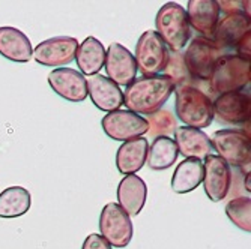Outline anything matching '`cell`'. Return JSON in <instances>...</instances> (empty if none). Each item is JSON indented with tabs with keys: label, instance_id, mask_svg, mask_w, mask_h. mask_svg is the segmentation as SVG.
<instances>
[{
	"label": "cell",
	"instance_id": "obj_4",
	"mask_svg": "<svg viewBox=\"0 0 251 249\" xmlns=\"http://www.w3.org/2000/svg\"><path fill=\"white\" fill-rule=\"evenodd\" d=\"M250 59L239 54H224L215 63L208 81L214 93L224 95L241 92L250 84Z\"/></svg>",
	"mask_w": 251,
	"mask_h": 249
},
{
	"label": "cell",
	"instance_id": "obj_20",
	"mask_svg": "<svg viewBox=\"0 0 251 249\" xmlns=\"http://www.w3.org/2000/svg\"><path fill=\"white\" fill-rule=\"evenodd\" d=\"M0 56L15 63H27L33 57L32 42L15 27H0Z\"/></svg>",
	"mask_w": 251,
	"mask_h": 249
},
{
	"label": "cell",
	"instance_id": "obj_26",
	"mask_svg": "<svg viewBox=\"0 0 251 249\" xmlns=\"http://www.w3.org/2000/svg\"><path fill=\"white\" fill-rule=\"evenodd\" d=\"M226 215L233 225L245 233L251 231V198L238 197L227 203Z\"/></svg>",
	"mask_w": 251,
	"mask_h": 249
},
{
	"label": "cell",
	"instance_id": "obj_21",
	"mask_svg": "<svg viewBox=\"0 0 251 249\" xmlns=\"http://www.w3.org/2000/svg\"><path fill=\"white\" fill-rule=\"evenodd\" d=\"M149 143L145 137H139L121 144L116 153V167L119 173L129 176L140 171L146 164Z\"/></svg>",
	"mask_w": 251,
	"mask_h": 249
},
{
	"label": "cell",
	"instance_id": "obj_22",
	"mask_svg": "<svg viewBox=\"0 0 251 249\" xmlns=\"http://www.w3.org/2000/svg\"><path fill=\"white\" fill-rule=\"evenodd\" d=\"M74 60L77 62V66L83 75H97L101 68H104L105 62L104 45L94 36L86 38L81 44H78Z\"/></svg>",
	"mask_w": 251,
	"mask_h": 249
},
{
	"label": "cell",
	"instance_id": "obj_28",
	"mask_svg": "<svg viewBox=\"0 0 251 249\" xmlns=\"http://www.w3.org/2000/svg\"><path fill=\"white\" fill-rule=\"evenodd\" d=\"M164 75H167L173 83L175 86L177 84H188V72H187V68L184 65V57H182L180 53H173L170 54L169 57V62H167V66L164 69Z\"/></svg>",
	"mask_w": 251,
	"mask_h": 249
},
{
	"label": "cell",
	"instance_id": "obj_6",
	"mask_svg": "<svg viewBox=\"0 0 251 249\" xmlns=\"http://www.w3.org/2000/svg\"><path fill=\"white\" fill-rule=\"evenodd\" d=\"M223 56L224 51L220 45L215 41L203 36L193 38L185 53L182 54L190 78L200 80V81L209 80V75L214 69L215 63Z\"/></svg>",
	"mask_w": 251,
	"mask_h": 249
},
{
	"label": "cell",
	"instance_id": "obj_25",
	"mask_svg": "<svg viewBox=\"0 0 251 249\" xmlns=\"http://www.w3.org/2000/svg\"><path fill=\"white\" fill-rule=\"evenodd\" d=\"M32 206V195L23 186H9L0 192V218L12 219L23 216Z\"/></svg>",
	"mask_w": 251,
	"mask_h": 249
},
{
	"label": "cell",
	"instance_id": "obj_9",
	"mask_svg": "<svg viewBox=\"0 0 251 249\" xmlns=\"http://www.w3.org/2000/svg\"><path fill=\"white\" fill-rule=\"evenodd\" d=\"M101 237L113 248H126L132 239L134 227L131 218L119 207L116 203L104 206L100 216Z\"/></svg>",
	"mask_w": 251,
	"mask_h": 249
},
{
	"label": "cell",
	"instance_id": "obj_12",
	"mask_svg": "<svg viewBox=\"0 0 251 249\" xmlns=\"http://www.w3.org/2000/svg\"><path fill=\"white\" fill-rule=\"evenodd\" d=\"M232 186V170L220 156L209 155L203 162V188L208 198L218 203L227 197Z\"/></svg>",
	"mask_w": 251,
	"mask_h": 249
},
{
	"label": "cell",
	"instance_id": "obj_16",
	"mask_svg": "<svg viewBox=\"0 0 251 249\" xmlns=\"http://www.w3.org/2000/svg\"><path fill=\"white\" fill-rule=\"evenodd\" d=\"M250 33V17L245 12L226 14L215 27L212 41H215L223 51L226 48H238L242 39Z\"/></svg>",
	"mask_w": 251,
	"mask_h": 249
},
{
	"label": "cell",
	"instance_id": "obj_2",
	"mask_svg": "<svg viewBox=\"0 0 251 249\" xmlns=\"http://www.w3.org/2000/svg\"><path fill=\"white\" fill-rule=\"evenodd\" d=\"M175 113L184 126L203 129L214 122L212 99L193 84L175 86Z\"/></svg>",
	"mask_w": 251,
	"mask_h": 249
},
{
	"label": "cell",
	"instance_id": "obj_29",
	"mask_svg": "<svg viewBox=\"0 0 251 249\" xmlns=\"http://www.w3.org/2000/svg\"><path fill=\"white\" fill-rule=\"evenodd\" d=\"M81 249H113L100 234L94 233V234H89L84 242Z\"/></svg>",
	"mask_w": 251,
	"mask_h": 249
},
{
	"label": "cell",
	"instance_id": "obj_3",
	"mask_svg": "<svg viewBox=\"0 0 251 249\" xmlns=\"http://www.w3.org/2000/svg\"><path fill=\"white\" fill-rule=\"evenodd\" d=\"M156 33L172 53H180L191 38L187 12L180 5L169 2L159 8L155 17Z\"/></svg>",
	"mask_w": 251,
	"mask_h": 249
},
{
	"label": "cell",
	"instance_id": "obj_8",
	"mask_svg": "<svg viewBox=\"0 0 251 249\" xmlns=\"http://www.w3.org/2000/svg\"><path fill=\"white\" fill-rule=\"evenodd\" d=\"M101 126L107 137L122 143L143 137L149 131L148 120L129 110H116L107 113L101 120Z\"/></svg>",
	"mask_w": 251,
	"mask_h": 249
},
{
	"label": "cell",
	"instance_id": "obj_14",
	"mask_svg": "<svg viewBox=\"0 0 251 249\" xmlns=\"http://www.w3.org/2000/svg\"><path fill=\"white\" fill-rule=\"evenodd\" d=\"M49 84L53 92L74 104L87 98V83L81 72L73 68H57L49 74Z\"/></svg>",
	"mask_w": 251,
	"mask_h": 249
},
{
	"label": "cell",
	"instance_id": "obj_19",
	"mask_svg": "<svg viewBox=\"0 0 251 249\" xmlns=\"http://www.w3.org/2000/svg\"><path fill=\"white\" fill-rule=\"evenodd\" d=\"M146 198H148V186L140 176L129 174L121 180V183L118 186L119 207L129 218L140 215L142 209L146 204Z\"/></svg>",
	"mask_w": 251,
	"mask_h": 249
},
{
	"label": "cell",
	"instance_id": "obj_13",
	"mask_svg": "<svg viewBox=\"0 0 251 249\" xmlns=\"http://www.w3.org/2000/svg\"><path fill=\"white\" fill-rule=\"evenodd\" d=\"M104 68L107 78L111 80L116 86H129L137 77V65L135 59L128 48L122 44L113 42L105 50Z\"/></svg>",
	"mask_w": 251,
	"mask_h": 249
},
{
	"label": "cell",
	"instance_id": "obj_15",
	"mask_svg": "<svg viewBox=\"0 0 251 249\" xmlns=\"http://www.w3.org/2000/svg\"><path fill=\"white\" fill-rule=\"evenodd\" d=\"M87 83V95L92 99V104L105 113L121 110L124 105V92L105 75L97 74L90 75Z\"/></svg>",
	"mask_w": 251,
	"mask_h": 249
},
{
	"label": "cell",
	"instance_id": "obj_11",
	"mask_svg": "<svg viewBox=\"0 0 251 249\" xmlns=\"http://www.w3.org/2000/svg\"><path fill=\"white\" fill-rule=\"evenodd\" d=\"M78 41L73 36H56L38 44L33 50L36 63L49 68H62L75 59Z\"/></svg>",
	"mask_w": 251,
	"mask_h": 249
},
{
	"label": "cell",
	"instance_id": "obj_24",
	"mask_svg": "<svg viewBox=\"0 0 251 249\" xmlns=\"http://www.w3.org/2000/svg\"><path fill=\"white\" fill-rule=\"evenodd\" d=\"M177 147L170 137H155L148 149L146 165L153 171H164L173 167L177 159Z\"/></svg>",
	"mask_w": 251,
	"mask_h": 249
},
{
	"label": "cell",
	"instance_id": "obj_23",
	"mask_svg": "<svg viewBox=\"0 0 251 249\" xmlns=\"http://www.w3.org/2000/svg\"><path fill=\"white\" fill-rule=\"evenodd\" d=\"M203 182V162L199 159H184L172 177V189L176 194H188Z\"/></svg>",
	"mask_w": 251,
	"mask_h": 249
},
{
	"label": "cell",
	"instance_id": "obj_27",
	"mask_svg": "<svg viewBox=\"0 0 251 249\" xmlns=\"http://www.w3.org/2000/svg\"><path fill=\"white\" fill-rule=\"evenodd\" d=\"M148 125H149V135L152 137H169L177 128L176 117L167 110H159L153 114L148 116Z\"/></svg>",
	"mask_w": 251,
	"mask_h": 249
},
{
	"label": "cell",
	"instance_id": "obj_1",
	"mask_svg": "<svg viewBox=\"0 0 251 249\" xmlns=\"http://www.w3.org/2000/svg\"><path fill=\"white\" fill-rule=\"evenodd\" d=\"M175 90V83L164 74L140 77L126 86L124 105L135 114L151 116L159 111Z\"/></svg>",
	"mask_w": 251,
	"mask_h": 249
},
{
	"label": "cell",
	"instance_id": "obj_10",
	"mask_svg": "<svg viewBox=\"0 0 251 249\" xmlns=\"http://www.w3.org/2000/svg\"><path fill=\"white\" fill-rule=\"evenodd\" d=\"M214 119L221 125L239 126L245 125L250 120L251 113V98L247 92H230L218 95L215 101H212Z\"/></svg>",
	"mask_w": 251,
	"mask_h": 249
},
{
	"label": "cell",
	"instance_id": "obj_5",
	"mask_svg": "<svg viewBox=\"0 0 251 249\" xmlns=\"http://www.w3.org/2000/svg\"><path fill=\"white\" fill-rule=\"evenodd\" d=\"M211 146L221 159L232 167H245L251 159V141L250 134L244 129L227 128L212 134Z\"/></svg>",
	"mask_w": 251,
	"mask_h": 249
},
{
	"label": "cell",
	"instance_id": "obj_17",
	"mask_svg": "<svg viewBox=\"0 0 251 249\" xmlns=\"http://www.w3.org/2000/svg\"><path fill=\"white\" fill-rule=\"evenodd\" d=\"M187 18L190 27L203 38L212 39L220 20V6L215 0H190L187 5Z\"/></svg>",
	"mask_w": 251,
	"mask_h": 249
},
{
	"label": "cell",
	"instance_id": "obj_7",
	"mask_svg": "<svg viewBox=\"0 0 251 249\" xmlns=\"http://www.w3.org/2000/svg\"><path fill=\"white\" fill-rule=\"evenodd\" d=\"M170 57V51L166 44L161 41L156 32L146 30L142 33L135 44V65L137 71L143 77H155L164 72L167 62Z\"/></svg>",
	"mask_w": 251,
	"mask_h": 249
},
{
	"label": "cell",
	"instance_id": "obj_18",
	"mask_svg": "<svg viewBox=\"0 0 251 249\" xmlns=\"http://www.w3.org/2000/svg\"><path fill=\"white\" fill-rule=\"evenodd\" d=\"M175 134V144L177 147V153H180L185 159H204L211 155L212 146L209 135L200 129L177 126Z\"/></svg>",
	"mask_w": 251,
	"mask_h": 249
}]
</instances>
